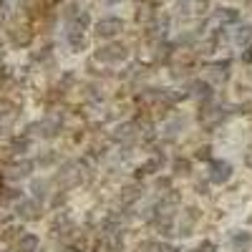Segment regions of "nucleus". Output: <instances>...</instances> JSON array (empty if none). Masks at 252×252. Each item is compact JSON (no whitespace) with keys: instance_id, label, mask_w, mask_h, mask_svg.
<instances>
[{"instance_id":"20e7f679","label":"nucleus","mask_w":252,"mask_h":252,"mask_svg":"<svg viewBox=\"0 0 252 252\" xmlns=\"http://www.w3.org/2000/svg\"><path fill=\"white\" fill-rule=\"evenodd\" d=\"M35 129H40V131H38L40 136H46V139H53V136L58 134V129H61V124H58V121H53V119H46V121L35 124Z\"/></svg>"},{"instance_id":"f03ea898","label":"nucleus","mask_w":252,"mask_h":252,"mask_svg":"<svg viewBox=\"0 0 252 252\" xmlns=\"http://www.w3.org/2000/svg\"><path fill=\"white\" fill-rule=\"evenodd\" d=\"M38 212H40L38 199H20L18 202V215L23 217V220H35Z\"/></svg>"},{"instance_id":"39448f33","label":"nucleus","mask_w":252,"mask_h":252,"mask_svg":"<svg viewBox=\"0 0 252 252\" xmlns=\"http://www.w3.org/2000/svg\"><path fill=\"white\" fill-rule=\"evenodd\" d=\"M38 237L35 235H23V237H20L18 240V245H15V250L18 252H38Z\"/></svg>"},{"instance_id":"6e6552de","label":"nucleus","mask_w":252,"mask_h":252,"mask_svg":"<svg viewBox=\"0 0 252 252\" xmlns=\"http://www.w3.org/2000/svg\"><path fill=\"white\" fill-rule=\"evenodd\" d=\"M199 252H215V245L212 242H204V245H199Z\"/></svg>"},{"instance_id":"7ed1b4c3","label":"nucleus","mask_w":252,"mask_h":252,"mask_svg":"<svg viewBox=\"0 0 252 252\" xmlns=\"http://www.w3.org/2000/svg\"><path fill=\"white\" fill-rule=\"evenodd\" d=\"M31 169H33L31 161H18V164H10L8 169H5V177L8 179H23V177L31 174Z\"/></svg>"},{"instance_id":"0eeeda50","label":"nucleus","mask_w":252,"mask_h":252,"mask_svg":"<svg viewBox=\"0 0 252 252\" xmlns=\"http://www.w3.org/2000/svg\"><path fill=\"white\" fill-rule=\"evenodd\" d=\"M197 94H199L202 98H209V86H204V83H199V86H197Z\"/></svg>"},{"instance_id":"423d86ee","label":"nucleus","mask_w":252,"mask_h":252,"mask_svg":"<svg viewBox=\"0 0 252 252\" xmlns=\"http://www.w3.org/2000/svg\"><path fill=\"white\" fill-rule=\"evenodd\" d=\"M116 28H119L116 20H106V23L101 26V33H103V35H111V33H116Z\"/></svg>"},{"instance_id":"f257e3e1","label":"nucleus","mask_w":252,"mask_h":252,"mask_svg":"<svg viewBox=\"0 0 252 252\" xmlns=\"http://www.w3.org/2000/svg\"><path fill=\"white\" fill-rule=\"evenodd\" d=\"M229 174H232V166H229L227 161H220L215 159L212 164H209V179H212L215 184H222L229 179Z\"/></svg>"}]
</instances>
